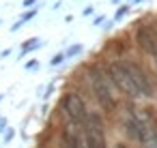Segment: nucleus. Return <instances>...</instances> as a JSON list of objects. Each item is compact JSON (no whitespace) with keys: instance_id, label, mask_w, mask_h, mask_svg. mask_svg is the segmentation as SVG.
<instances>
[{"instance_id":"1","label":"nucleus","mask_w":157,"mask_h":148,"mask_svg":"<svg viewBox=\"0 0 157 148\" xmlns=\"http://www.w3.org/2000/svg\"><path fill=\"white\" fill-rule=\"evenodd\" d=\"M88 84H90V90L97 99V103L105 109V112H112L116 107V99L112 94V88H110V82L103 73V69L99 67H93L88 71Z\"/></svg>"},{"instance_id":"2","label":"nucleus","mask_w":157,"mask_h":148,"mask_svg":"<svg viewBox=\"0 0 157 148\" xmlns=\"http://www.w3.org/2000/svg\"><path fill=\"white\" fill-rule=\"evenodd\" d=\"M103 73H105L108 82H112V84H114L121 92H125L127 97H131V99H138V97H140V92H138L133 80L129 77V73L123 69L121 62H110L108 69H103Z\"/></svg>"},{"instance_id":"3","label":"nucleus","mask_w":157,"mask_h":148,"mask_svg":"<svg viewBox=\"0 0 157 148\" xmlns=\"http://www.w3.org/2000/svg\"><path fill=\"white\" fill-rule=\"evenodd\" d=\"M63 112L69 118V122H73V124H82L88 118L86 103H84V99L78 92H67L65 94V99H63Z\"/></svg>"},{"instance_id":"4","label":"nucleus","mask_w":157,"mask_h":148,"mask_svg":"<svg viewBox=\"0 0 157 148\" xmlns=\"http://www.w3.org/2000/svg\"><path fill=\"white\" fill-rule=\"evenodd\" d=\"M121 65H123V69L129 73V77L133 80V84H136L140 97H153V82H151V77L146 75V71H144L140 65L131 62V60H125V62H121Z\"/></svg>"},{"instance_id":"5","label":"nucleus","mask_w":157,"mask_h":148,"mask_svg":"<svg viewBox=\"0 0 157 148\" xmlns=\"http://www.w3.org/2000/svg\"><path fill=\"white\" fill-rule=\"evenodd\" d=\"M123 127H125V133H127L129 139H133V142H138V144H142V146L151 142V133H148L146 122H144L142 118H138L133 112H129V116L125 118Z\"/></svg>"},{"instance_id":"6","label":"nucleus","mask_w":157,"mask_h":148,"mask_svg":"<svg viewBox=\"0 0 157 148\" xmlns=\"http://www.w3.org/2000/svg\"><path fill=\"white\" fill-rule=\"evenodd\" d=\"M86 148H108L105 144V135H103V122L99 114H90V118L86 120Z\"/></svg>"},{"instance_id":"7","label":"nucleus","mask_w":157,"mask_h":148,"mask_svg":"<svg viewBox=\"0 0 157 148\" xmlns=\"http://www.w3.org/2000/svg\"><path fill=\"white\" fill-rule=\"evenodd\" d=\"M136 41H138V47L146 54H155L157 52V32L153 30V26L148 24H140L136 28Z\"/></svg>"},{"instance_id":"8","label":"nucleus","mask_w":157,"mask_h":148,"mask_svg":"<svg viewBox=\"0 0 157 148\" xmlns=\"http://www.w3.org/2000/svg\"><path fill=\"white\" fill-rule=\"evenodd\" d=\"M63 148H84L82 135L73 129H65L63 131Z\"/></svg>"},{"instance_id":"9","label":"nucleus","mask_w":157,"mask_h":148,"mask_svg":"<svg viewBox=\"0 0 157 148\" xmlns=\"http://www.w3.org/2000/svg\"><path fill=\"white\" fill-rule=\"evenodd\" d=\"M39 45H41V41H37V39H30V41H26V45L22 47V54H26V52L35 50V47H39Z\"/></svg>"},{"instance_id":"10","label":"nucleus","mask_w":157,"mask_h":148,"mask_svg":"<svg viewBox=\"0 0 157 148\" xmlns=\"http://www.w3.org/2000/svg\"><path fill=\"white\" fill-rule=\"evenodd\" d=\"M127 11H129L127 7H121V9H118V13H116V20H121L123 15H127Z\"/></svg>"},{"instance_id":"11","label":"nucleus","mask_w":157,"mask_h":148,"mask_svg":"<svg viewBox=\"0 0 157 148\" xmlns=\"http://www.w3.org/2000/svg\"><path fill=\"white\" fill-rule=\"evenodd\" d=\"M63 58H65L63 54H58V56H54V58H52V65H54V67H56V65H60V62H63Z\"/></svg>"},{"instance_id":"12","label":"nucleus","mask_w":157,"mask_h":148,"mask_svg":"<svg viewBox=\"0 0 157 148\" xmlns=\"http://www.w3.org/2000/svg\"><path fill=\"white\" fill-rule=\"evenodd\" d=\"M35 13H37V9H33V11H28V13H26V15L22 17V22H26V20H30V17H33ZM22 22H20V24H22Z\"/></svg>"},{"instance_id":"13","label":"nucleus","mask_w":157,"mask_h":148,"mask_svg":"<svg viewBox=\"0 0 157 148\" xmlns=\"http://www.w3.org/2000/svg\"><path fill=\"white\" fill-rule=\"evenodd\" d=\"M80 52H82V45H73V47L69 50V54H71V56H73V54H80Z\"/></svg>"},{"instance_id":"14","label":"nucleus","mask_w":157,"mask_h":148,"mask_svg":"<svg viewBox=\"0 0 157 148\" xmlns=\"http://www.w3.org/2000/svg\"><path fill=\"white\" fill-rule=\"evenodd\" d=\"M153 60H155V67H157V52L153 54Z\"/></svg>"},{"instance_id":"15","label":"nucleus","mask_w":157,"mask_h":148,"mask_svg":"<svg viewBox=\"0 0 157 148\" xmlns=\"http://www.w3.org/2000/svg\"><path fill=\"white\" fill-rule=\"evenodd\" d=\"M153 139H155V146H157V131H155V137H153Z\"/></svg>"},{"instance_id":"16","label":"nucleus","mask_w":157,"mask_h":148,"mask_svg":"<svg viewBox=\"0 0 157 148\" xmlns=\"http://www.w3.org/2000/svg\"><path fill=\"white\" fill-rule=\"evenodd\" d=\"M138 2H142V0H138Z\"/></svg>"}]
</instances>
